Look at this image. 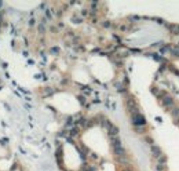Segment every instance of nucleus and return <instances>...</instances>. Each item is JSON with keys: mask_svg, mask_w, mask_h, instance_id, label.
I'll return each instance as SVG.
<instances>
[{"mask_svg": "<svg viewBox=\"0 0 179 171\" xmlns=\"http://www.w3.org/2000/svg\"><path fill=\"white\" fill-rule=\"evenodd\" d=\"M132 117V123H134V126H136V127H141V126H145L146 124V119H145V116L141 115V112H138V113H135V115H131Z\"/></svg>", "mask_w": 179, "mask_h": 171, "instance_id": "1", "label": "nucleus"}, {"mask_svg": "<svg viewBox=\"0 0 179 171\" xmlns=\"http://www.w3.org/2000/svg\"><path fill=\"white\" fill-rule=\"evenodd\" d=\"M161 105L164 108H171L174 105V98L171 95H164L161 97Z\"/></svg>", "mask_w": 179, "mask_h": 171, "instance_id": "2", "label": "nucleus"}, {"mask_svg": "<svg viewBox=\"0 0 179 171\" xmlns=\"http://www.w3.org/2000/svg\"><path fill=\"white\" fill-rule=\"evenodd\" d=\"M150 152H151V155H153V157H156V159H160V156H163V152H161L159 145H151Z\"/></svg>", "mask_w": 179, "mask_h": 171, "instance_id": "3", "label": "nucleus"}, {"mask_svg": "<svg viewBox=\"0 0 179 171\" xmlns=\"http://www.w3.org/2000/svg\"><path fill=\"white\" fill-rule=\"evenodd\" d=\"M165 168H167V166L164 163H157V166H156V170L157 171H165Z\"/></svg>", "mask_w": 179, "mask_h": 171, "instance_id": "4", "label": "nucleus"}, {"mask_svg": "<svg viewBox=\"0 0 179 171\" xmlns=\"http://www.w3.org/2000/svg\"><path fill=\"white\" fill-rule=\"evenodd\" d=\"M171 113H172V117L174 119H179V108H174Z\"/></svg>", "mask_w": 179, "mask_h": 171, "instance_id": "5", "label": "nucleus"}, {"mask_svg": "<svg viewBox=\"0 0 179 171\" xmlns=\"http://www.w3.org/2000/svg\"><path fill=\"white\" fill-rule=\"evenodd\" d=\"M172 52V55H175V57H179V46H176V47H174L171 50Z\"/></svg>", "mask_w": 179, "mask_h": 171, "instance_id": "6", "label": "nucleus"}, {"mask_svg": "<svg viewBox=\"0 0 179 171\" xmlns=\"http://www.w3.org/2000/svg\"><path fill=\"white\" fill-rule=\"evenodd\" d=\"M172 31H174V33H179V25H171Z\"/></svg>", "mask_w": 179, "mask_h": 171, "instance_id": "7", "label": "nucleus"}]
</instances>
